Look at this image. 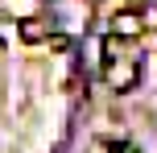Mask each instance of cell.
Listing matches in <instances>:
<instances>
[{"label":"cell","mask_w":157,"mask_h":153,"mask_svg":"<svg viewBox=\"0 0 157 153\" xmlns=\"http://www.w3.org/2000/svg\"><path fill=\"white\" fill-rule=\"evenodd\" d=\"M136 75H141V66H136L132 58H120V62L108 66V87H112V91H128V87L136 83Z\"/></svg>","instance_id":"6da1fadb"},{"label":"cell","mask_w":157,"mask_h":153,"mask_svg":"<svg viewBox=\"0 0 157 153\" xmlns=\"http://www.w3.org/2000/svg\"><path fill=\"white\" fill-rule=\"evenodd\" d=\"M46 33H50V29H46V25L37 21V17H29V21H21V37H25V41H41Z\"/></svg>","instance_id":"3957f363"},{"label":"cell","mask_w":157,"mask_h":153,"mask_svg":"<svg viewBox=\"0 0 157 153\" xmlns=\"http://www.w3.org/2000/svg\"><path fill=\"white\" fill-rule=\"evenodd\" d=\"M112 29H116V37H136L141 33V13H116Z\"/></svg>","instance_id":"7a4b0ae2"}]
</instances>
